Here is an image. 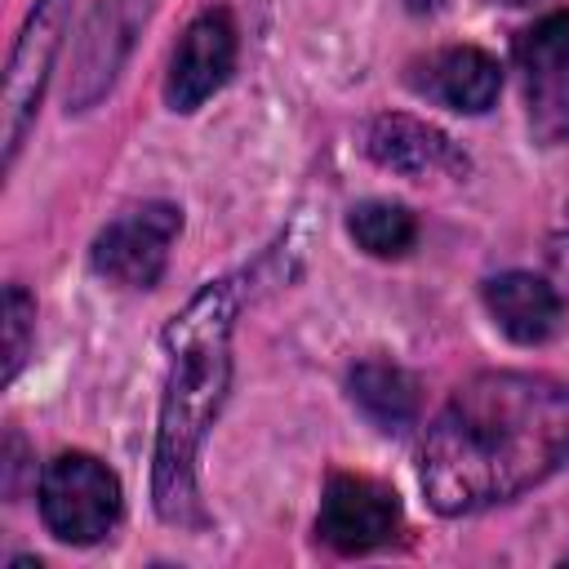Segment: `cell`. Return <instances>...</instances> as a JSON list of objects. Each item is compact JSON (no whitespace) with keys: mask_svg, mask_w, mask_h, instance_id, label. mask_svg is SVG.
Instances as JSON below:
<instances>
[{"mask_svg":"<svg viewBox=\"0 0 569 569\" xmlns=\"http://www.w3.org/2000/svg\"><path fill=\"white\" fill-rule=\"evenodd\" d=\"M569 462V378L476 373L422 440V493L440 516L511 502Z\"/></svg>","mask_w":569,"mask_h":569,"instance_id":"1","label":"cell"},{"mask_svg":"<svg viewBox=\"0 0 569 569\" xmlns=\"http://www.w3.org/2000/svg\"><path fill=\"white\" fill-rule=\"evenodd\" d=\"M231 316H236V289L231 280H218L204 293H196L187 311L173 316V325L164 329L169 378H164L160 436H156V511L169 525L196 520V453L227 396Z\"/></svg>","mask_w":569,"mask_h":569,"instance_id":"2","label":"cell"},{"mask_svg":"<svg viewBox=\"0 0 569 569\" xmlns=\"http://www.w3.org/2000/svg\"><path fill=\"white\" fill-rule=\"evenodd\" d=\"M40 516L53 538L89 547L120 520V480L93 453H58L40 471Z\"/></svg>","mask_w":569,"mask_h":569,"instance_id":"3","label":"cell"},{"mask_svg":"<svg viewBox=\"0 0 569 569\" xmlns=\"http://www.w3.org/2000/svg\"><path fill=\"white\" fill-rule=\"evenodd\" d=\"M67 13H71V0H36L18 40H13V53H9V67H4V89H0L4 164H13V156L22 147V133L36 116V107H40L44 80L53 71V58H58V44H62V31H67Z\"/></svg>","mask_w":569,"mask_h":569,"instance_id":"4","label":"cell"},{"mask_svg":"<svg viewBox=\"0 0 569 569\" xmlns=\"http://www.w3.org/2000/svg\"><path fill=\"white\" fill-rule=\"evenodd\" d=\"M178 231H182L178 204H164V200L138 204L98 231L89 262L102 280H111L120 289H151L169 262Z\"/></svg>","mask_w":569,"mask_h":569,"instance_id":"5","label":"cell"},{"mask_svg":"<svg viewBox=\"0 0 569 569\" xmlns=\"http://www.w3.org/2000/svg\"><path fill=\"white\" fill-rule=\"evenodd\" d=\"M396 529H400V498L391 485H382L373 476H347V471L325 485L316 533L333 551H342V556L373 551V547L391 542Z\"/></svg>","mask_w":569,"mask_h":569,"instance_id":"6","label":"cell"},{"mask_svg":"<svg viewBox=\"0 0 569 569\" xmlns=\"http://www.w3.org/2000/svg\"><path fill=\"white\" fill-rule=\"evenodd\" d=\"M516 62L529 84V116L542 142L569 138V13L556 9L516 36Z\"/></svg>","mask_w":569,"mask_h":569,"instance_id":"7","label":"cell"},{"mask_svg":"<svg viewBox=\"0 0 569 569\" xmlns=\"http://www.w3.org/2000/svg\"><path fill=\"white\" fill-rule=\"evenodd\" d=\"M231 67H236V27L222 9H204L173 49L169 80H164V102L173 111H196L209 93L222 89Z\"/></svg>","mask_w":569,"mask_h":569,"instance_id":"8","label":"cell"},{"mask_svg":"<svg viewBox=\"0 0 569 569\" xmlns=\"http://www.w3.org/2000/svg\"><path fill=\"white\" fill-rule=\"evenodd\" d=\"M365 151L382 169L405 173V178H427V173L462 178L467 173V156L453 147V138L413 116H378L365 133Z\"/></svg>","mask_w":569,"mask_h":569,"instance_id":"9","label":"cell"},{"mask_svg":"<svg viewBox=\"0 0 569 569\" xmlns=\"http://www.w3.org/2000/svg\"><path fill=\"white\" fill-rule=\"evenodd\" d=\"M485 307L498 320V329L511 342H542L551 338L556 320H560V293L551 289L547 276L533 271H502L485 284Z\"/></svg>","mask_w":569,"mask_h":569,"instance_id":"10","label":"cell"},{"mask_svg":"<svg viewBox=\"0 0 569 569\" xmlns=\"http://www.w3.org/2000/svg\"><path fill=\"white\" fill-rule=\"evenodd\" d=\"M422 89H427L431 98H440L445 107H453V111L480 116V111L493 107V98H498V89H502V67H498V58H489V53L476 49V44L440 49V53L427 62Z\"/></svg>","mask_w":569,"mask_h":569,"instance_id":"11","label":"cell"},{"mask_svg":"<svg viewBox=\"0 0 569 569\" xmlns=\"http://www.w3.org/2000/svg\"><path fill=\"white\" fill-rule=\"evenodd\" d=\"M351 400L373 418L382 431H405L418 418V382L391 360H360L347 378Z\"/></svg>","mask_w":569,"mask_h":569,"instance_id":"12","label":"cell"},{"mask_svg":"<svg viewBox=\"0 0 569 569\" xmlns=\"http://www.w3.org/2000/svg\"><path fill=\"white\" fill-rule=\"evenodd\" d=\"M347 231H351V240L365 253H373V258H400L413 244L418 222L396 200H365V204H356L347 213Z\"/></svg>","mask_w":569,"mask_h":569,"instance_id":"13","label":"cell"},{"mask_svg":"<svg viewBox=\"0 0 569 569\" xmlns=\"http://www.w3.org/2000/svg\"><path fill=\"white\" fill-rule=\"evenodd\" d=\"M31 338H36V298L22 284H9L4 289V382L18 378L31 351Z\"/></svg>","mask_w":569,"mask_h":569,"instance_id":"14","label":"cell"},{"mask_svg":"<svg viewBox=\"0 0 569 569\" xmlns=\"http://www.w3.org/2000/svg\"><path fill=\"white\" fill-rule=\"evenodd\" d=\"M547 267H551V289L560 293V302L569 298V204H565V213H560V222H556V231H551V244H547Z\"/></svg>","mask_w":569,"mask_h":569,"instance_id":"15","label":"cell"},{"mask_svg":"<svg viewBox=\"0 0 569 569\" xmlns=\"http://www.w3.org/2000/svg\"><path fill=\"white\" fill-rule=\"evenodd\" d=\"M507 4H533V0H507Z\"/></svg>","mask_w":569,"mask_h":569,"instance_id":"16","label":"cell"}]
</instances>
